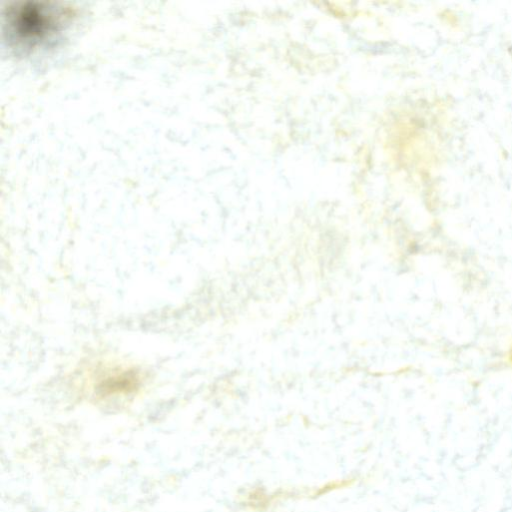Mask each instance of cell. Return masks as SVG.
Segmentation results:
<instances>
[{
    "label": "cell",
    "instance_id": "6da1fadb",
    "mask_svg": "<svg viewBox=\"0 0 512 512\" xmlns=\"http://www.w3.org/2000/svg\"><path fill=\"white\" fill-rule=\"evenodd\" d=\"M75 15L69 8L41 3H22L6 10L4 31L16 52H33L51 46L65 32Z\"/></svg>",
    "mask_w": 512,
    "mask_h": 512
}]
</instances>
